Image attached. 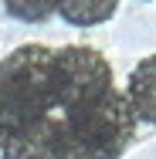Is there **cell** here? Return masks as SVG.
<instances>
[{
    "mask_svg": "<svg viewBox=\"0 0 156 159\" xmlns=\"http://www.w3.org/2000/svg\"><path fill=\"white\" fill-rule=\"evenodd\" d=\"M143 3H149V0H143Z\"/></svg>",
    "mask_w": 156,
    "mask_h": 159,
    "instance_id": "cell-6",
    "label": "cell"
},
{
    "mask_svg": "<svg viewBox=\"0 0 156 159\" xmlns=\"http://www.w3.org/2000/svg\"><path fill=\"white\" fill-rule=\"evenodd\" d=\"M119 10V0H54V14L71 27H98L112 20Z\"/></svg>",
    "mask_w": 156,
    "mask_h": 159,
    "instance_id": "cell-4",
    "label": "cell"
},
{
    "mask_svg": "<svg viewBox=\"0 0 156 159\" xmlns=\"http://www.w3.org/2000/svg\"><path fill=\"white\" fill-rule=\"evenodd\" d=\"M3 7L21 24H44L54 17V0H3Z\"/></svg>",
    "mask_w": 156,
    "mask_h": 159,
    "instance_id": "cell-5",
    "label": "cell"
},
{
    "mask_svg": "<svg viewBox=\"0 0 156 159\" xmlns=\"http://www.w3.org/2000/svg\"><path fill=\"white\" fill-rule=\"evenodd\" d=\"M54 48L24 44L0 61V142L54 119Z\"/></svg>",
    "mask_w": 156,
    "mask_h": 159,
    "instance_id": "cell-2",
    "label": "cell"
},
{
    "mask_svg": "<svg viewBox=\"0 0 156 159\" xmlns=\"http://www.w3.org/2000/svg\"><path fill=\"white\" fill-rule=\"evenodd\" d=\"M54 159H122L136 139V115L112 85V64L88 44L58 48L51 58Z\"/></svg>",
    "mask_w": 156,
    "mask_h": 159,
    "instance_id": "cell-1",
    "label": "cell"
},
{
    "mask_svg": "<svg viewBox=\"0 0 156 159\" xmlns=\"http://www.w3.org/2000/svg\"><path fill=\"white\" fill-rule=\"evenodd\" d=\"M122 95L129 102V108H132V115H136V122L156 129V54H146L129 71Z\"/></svg>",
    "mask_w": 156,
    "mask_h": 159,
    "instance_id": "cell-3",
    "label": "cell"
}]
</instances>
